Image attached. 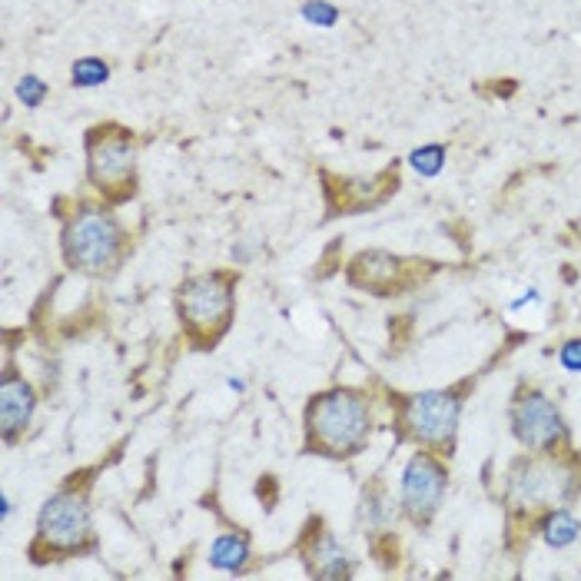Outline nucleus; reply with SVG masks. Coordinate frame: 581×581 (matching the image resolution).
Here are the masks:
<instances>
[{
	"label": "nucleus",
	"instance_id": "nucleus-5",
	"mask_svg": "<svg viewBox=\"0 0 581 581\" xmlns=\"http://www.w3.org/2000/svg\"><path fill=\"white\" fill-rule=\"evenodd\" d=\"M93 545V525H90V505L87 492L60 489L47 498L37 518V538H34V558L40 555H80ZM44 558V562H47Z\"/></svg>",
	"mask_w": 581,
	"mask_h": 581
},
{
	"label": "nucleus",
	"instance_id": "nucleus-18",
	"mask_svg": "<svg viewBox=\"0 0 581 581\" xmlns=\"http://www.w3.org/2000/svg\"><path fill=\"white\" fill-rule=\"evenodd\" d=\"M47 83L40 80V77H24L17 83V97L24 100V107H30V110H37L40 103H44V97H47Z\"/></svg>",
	"mask_w": 581,
	"mask_h": 581
},
{
	"label": "nucleus",
	"instance_id": "nucleus-11",
	"mask_svg": "<svg viewBox=\"0 0 581 581\" xmlns=\"http://www.w3.org/2000/svg\"><path fill=\"white\" fill-rule=\"evenodd\" d=\"M392 173H396V170L379 173L376 180H336V176L323 173L329 210L356 213V210H366V206H372V203H379L386 193H376V186H379V183H386Z\"/></svg>",
	"mask_w": 581,
	"mask_h": 581
},
{
	"label": "nucleus",
	"instance_id": "nucleus-17",
	"mask_svg": "<svg viewBox=\"0 0 581 581\" xmlns=\"http://www.w3.org/2000/svg\"><path fill=\"white\" fill-rule=\"evenodd\" d=\"M303 20L306 24H313V27H336V20H339V7H332L329 0H306L303 4Z\"/></svg>",
	"mask_w": 581,
	"mask_h": 581
},
{
	"label": "nucleus",
	"instance_id": "nucleus-4",
	"mask_svg": "<svg viewBox=\"0 0 581 581\" xmlns=\"http://www.w3.org/2000/svg\"><path fill=\"white\" fill-rule=\"evenodd\" d=\"M123 240L127 236H123L117 216L97 210V206H83L64 230V259L80 273L103 276L120 263Z\"/></svg>",
	"mask_w": 581,
	"mask_h": 581
},
{
	"label": "nucleus",
	"instance_id": "nucleus-13",
	"mask_svg": "<svg viewBox=\"0 0 581 581\" xmlns=\"http://www.w3.org/2000/svg\"><path fill=\"white\" fill-rule=\"evenodd\" d=\"M249 558V538L246 535H220L210 548V565L220 572H240Z\"/></svg>",
	"mask_w": 581,
	"mask_h": 581
},
{
	"label": "nucleus",
	"instance_id": "nucleus-15",
	"mask_svg": "<svg viewBox=\"0 0 581 581\" xmlns=\"http://www.w3.org/2000/svg\"><path fill=\"white\" fill-rule=\"evenodd\" d=\"M110 80V67L103 64L100 57H80L74 67H70V83L74 87H83V90H90V87H100V83H107Z\"/></svg>",
	"mask_w": 581,
	"mask_h": 581
},
{
	"label": "nucleus",
	"instance_id": "nucleus-14",
	"mask_svg": "<svg viewBox=\"0 0 581 581\" xmlns=\"http://www.w3.org/2000/svg\"><path fill=\"white\" fill-rule=\"evenodd\" d=\"M542 532H545V542L552 545V548H565V545H572L575 538H578L581 522H578V518H575L572 512L558 508V512L542 525Z\"/></svg>",
	"mask_w": 581,
	"mask_h": 581
},
{
	"label": "nucleus",
	"instance_id": "nucleus-3",
	"mask_svg": "<svg viewBox=\"0 0 581 581\" xmlns=\"http://www.w3.org/2000/svg\"><path fill=\"white\" fill-rule=\"evenodd\" d=\"M87 180L110 203H123L137 193V147L127 127L97 123L87 130Z\"/></svg>",
	"mask_w": 581,
	"mask_h": 581
},
{
	"label": "nucleus",
	"instance_id": "nucleus-20",
	"mask_svg": "<svg viewBox=\"0 0 581 581\" xmlns=\"http://www.w3.org/2000/svg\"><path fill=\"white\" fill-rule=\"evenodd\" d=\"M226 386H230L233 392H243V389H246V382H243V379H230Z\"/></svg>",
	"mask_w": 581,
	"mask_h": 581
},
{
	"label": "nucleus",
	"instance_id": "nucleus-10",
	"mask_svg": "<svg viewBox=\"0 0 581 581\" xmlns=\"http://www.w3.org/2000/svg\"><path fill=\"white\" fill-rule=\"evenodd\" d=\"M34 409L37 396L30 389V382L7 372L4 382H0V425H4V439H14L17 432H24Z\"/></svg>",
	"mask_w": 581,
	"mask_h": 581
},
{
	"label": "nucleus",
	"instance_id": "nucleus-9",
	"mask_svg": "<svg viewBox=\"0 0 581 581\" xmlns=\"http://www.w3.org/2000/svg\"><path fill=\"white\" fill-rule=\"evenodd\" d=\"M572 492V472L555 462H532L512 479V495L522 505H552Z\"/></svg>",
	"mask_w": 581,
	"mask_h": 581
},
{
	"label": "nucleus",
	"instance_id": "nucleus-12",
	"mask_svg": "<svg viewBox=\"0 0 581 581\" xmlns=\"http://www.w3.org/2000/svg\"><path fill=\"white\" fill-rule=\"evenodd\" d=\"M396 276H399V259H392L389 253H362L349 266V279L362 289H389V283Z\"/></svg>",
	"mask_w": 581,
	"mask_h": 581
},
{
	"label": "nucleus",
	"instance_id": "nucleus-16",
	"mask_svg": "<svg viewBox=\"0 0 581 581\" xmlns=\"http://www.w3.org/2000/svg\"><path fill=\"white\" fill-rule=\"evenodd\" d=\"M409 163L415 166V173H422V176H435V173H442V166H445V147H439V143H432V147H422V150H415Z\"/></svg>",
	"mask_w": 581,
	"mask_h": 581
},
{
	"label": "nucleus",
	"instance_id": "nucleus-6",
	"mask_svg": "<svg viewBox=\"0 0 581 581\" xmlns=\"http://www.w3.org/2000/svg\"><path fill=\"white\" fill-rule=\"evenodd\" d=\"M402 422L412 439L432 445V449H445L452 445L455 425H459V399L452 392H419L406 402Z\"/></svg>",
	"mask_w": 581,
	"mask_h": 581
},
{
	"label": "nucleus",
	"instance_id": "nucleus-1",
	"mask_svg": "<svg viewBox=\"0 0 581 581\" xmlns=\"http://www.w3.org/2000/svg\"><path fill=\"white\" fill-rule=\"evenodd\" d=\"M372 432L369 399L359 389H329L313 396L306 409V449L346 459L366 445Z\"/></svg>",
	"mask_w": 581,
	"mask_h": 581
},
{
	"label": "nucleus",
	"instance_id": "nucleus-8",
	"mask_svg": "<svg viewBox=\"0 0 581 581\" xmlns=\"http://www.w3.org/2000/svg\"><path fill=\"white\" fill-rule=\"evenodd\" d=\"M512 425L518 442L532 452H548L565 439L562 415H558V409L545 396H538V392L518 399V406L512 412Z\"/></svg>",
	"mask_w": 581,
	"mask_h": 581
},
{
	"label": "nucleus",
	"instance_id": "nucleus-19",
	"mask_svg": "<svg viewBox=\"0 0 581 581\" xmlns=\"http://www.w3.org/2000/svg\"><path fill=\"white\" fill-rule=\"evenodd\" d=\"M558 359H562V366L568 372H581V339L565 342L562 352H558Z\"/></svg>",
	"mask_w": 581,
	"mask_h": 581
},
{
	"label": "nucleus",
	"instance_id": "nucleus-2",
	"mask_svg": "<svg viewBox=\"0 0 581 581\" xmlns=\"http://www.w3.org/2000/svg\"><path fill=\"white\" fill-rule=\"evenodd\" d=\"M233 273H203L176 289V313L196 349H213L233 319Z\"/></svg>",
	"mask_w": 581,
	"mask_h": 581
},
{
	"label": "nucleus",
	"instance_id": "nucleus-7",
	"mask_svg": "<svg viewBox=\"0 0 581 581\" xmlns=\"http://www.w3.org/2000/svg\"><path fill=\"white\" fill-rule=\"evenodd\" d=\"M445 492V469L429 452H415L402 472V508L412 522H429Z\"/></svg>",
	"mask_w": 581,
	"mask_h": 581
}]
</instances>
